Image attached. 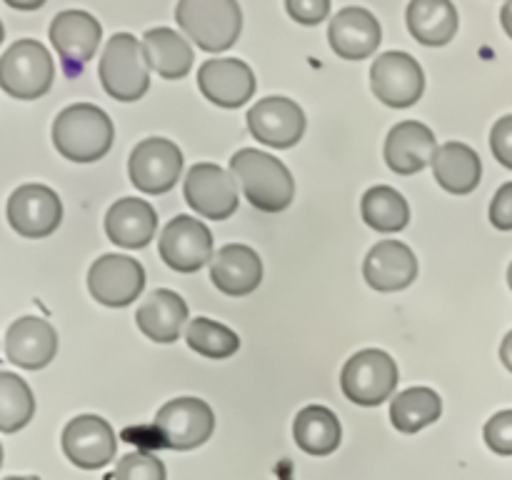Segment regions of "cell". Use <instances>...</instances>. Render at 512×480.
Segmentation results:
<instances>
[{"label":"cell","instance_id":"32","mask_svg":"<svg viewBox=\"0 0 512 480\" xmlns=\"http://www.w3.org/2000/svg\"><path fill=\"white\" fill-rule=\"evenodd\" d=\"M185 340L195 353L205 355V358L223 360L230 358L240 350V338L228 328L210 318H195L190 320L188 330H185Z\"/></svg>","mask_w":512,"mask_h":480},{"label":"cell","instance_id":"9","mask_svg":"<svg viewBox=\"0 0 512 480\" xmlns=\"http://www.w3.org/2000/svg\"><path fill=\"white\" fill-rule=\"evenodd\" d=\"M130 180L148 195L168 193L183 173V153L168 138L140 140L128 160Z\"/></svg>","mask_w":512,"mask_h":480},{"label":"cell","instance_id":"7","mask_svg":"<svg viewBox=\"0 0 512 480\" xmlns=\"http://www.w3.org/2000/svg\"><path fill=\"white\" fill-rule=\"evenodd\" d=\"M160 443L173 450H193L208 443L215 430V413L200 398L168 400L155 415Z\"/></svg>","mask_w":512,"mask_h":480},{"label":"cell","instance_id":"30","mask_svg":"<svg viewBox=\"0 0 512 480\" xmlns=\"http://www.w3.org/2000/svg\"><path fill=\"white\" fill-rule=\"evenodd\" d=\"M363 220L380 233H398L408 225L410 205L403 195L390 185H375L363 195Z\"/></svg>","mask_w":512,"mask_h":480},{"label":"cell","instance_id":"22","mask_svg":"<svg viewBox=\"0 0 512 480\" xmlns=\"http://www.w3.org/2000/svg\"><path fill=\"white\" fill-rule=\"evenodd\" d=\"M210 280L225 295H233V298L248 295L263 280V260L248 245H223L210 263Z\"/></svg>","mask_w":512,"mask_h":480},{"label":"cell","instance_id":"12","mask_svg":"<svg viewBox=\"0 0 512 480\" xmlns=\"http://www.w3.org/2000/svg\"><path fill=\"white\" fill-rule=\"evenodd\" d=\"M185 203L208 220H228L238 210V188L230 173L215 163H198L183 185Z\"/></svg>","mask_w":512,"mask_h":480},{"label":"cell","instance_id":"36","mask_svg":"<svg viewBox=\"0 0 512 480\" xmlns=\"http://www.w3.org/2000/svg\"><path fill=\"white\" fill-rule=\"evenodd\" d=\"M490 148L493 155L512 170V115H505L498 123L493 125V133H490Z\"/></svg>","mask_w":512,"mask_h":480},{"label":"cell","instance_id":"33","mask_svg":"<svg viewBox=\"0 0 512 480\" xmlns=\"http://www.w3.org/2000/svg\"><path fill=\"white\" fill-rule=\"evenodd\" d=\"M115 480H165V465L153 453L135 450V453L123 455L118 460Z\"/></svg>","mask_w":512,"mask_h":480},{"label":"cell","instance_id":"41","mask_svg":"<svg viewBox=\"0 0 512 480\" xmlns=\"http://www.w3.org/2000/svg\"><path fill=\"white\" fill-rule=\"evenodd\" d=\"M3 480H40V478H35V475H23V478H15V475H10V478H3Z\"/></svg>","mask_w":512,"mask_h":480},{"label":"cell","instance_id":"2","mask_svg":"<svg viewBox=\"0 0 512 480\" xmlns=\"http://www.w3.org/2000/svg\"><path fill=\"white\" fill-rule=\"evenodd\" d=\"M115 138L113 120L90 103H75L60 110L53 123V143L73 163H95L110 150Z\"/></svg>","mask_w":512,"mask_h":480},{"label":"cell","instance_id":"10","mask_svg":"<svg viewBox=\"0 0 512 480\" xmlns=\"http://www.w3.org/2000/svg\"><path fill=\"white\" fill-rule=\"evenodd\" d=\"M160 258L178 273H195L205 263H213V235L208 225L190 215H178L163 228L158 240Z\"/></svg>","mask_w":512,"mask_h":480},{"label":"cell","instance_id":"4","mask_svg":"<svg viewBox=\"0 0 512 480\" xmlns=\"http://www.w3.org/2000/svg\"><path fill=\"white\" fill-rule=\"evenodd\" d=\"M100 83L120 103L140 100L150 88V63L140 40L130 33H115L100 58Z\"/></svg>","mask_w":512,"mask_h":480},{"label":"cell","instance_id":"23","mask_svg":"<svg viewBox=\"0 0 512 480\" xmlns=\"http://www.w3.org/2000/svg\"><path fill=\"white\" fill-rule=\"evenodd\" d=\"M155 230H158V215L148 200L123 198L110 205L105 213V233L110 243L120 248H145L153 240Z\"/></svg>","mask_w":512,"mask_h":480},{"label":"cell","instance_id":"39","mask_svg":"<svg viewBox=\"0 0 512 480\" xmlns=\"http://www.w3.org/2000/svg\"><path fill=\"white\" fill-rule=\"evenodd\" d=\"M500 20H503L505 33L512 38V0H508V3L503 5V10H500Z\"/></svg>","mask_w":512,"mask_h":480},{"label":"cell","instance_id":"20","mask_svg":"<svg viewBox=\"0 0 512 480\" xmlns=\"http://www.w3.org/2000/svg\"><path fill=\"white\" fill-rule=\"evenodd\" d=\"M328 40L343 60H365L378 50L383 30L370 10L348 5L330 20Z\"/></svg>","mask_w":512,"mask_h":480},{"label":"cell","instance_id":"27","mask_svg":"<svg viewBox=\"0 0 512 480\" xmlns=\"http://www.w3.org/2000/svg\"><path fill=\"white\" fill-rule=\"evenodd\" d=\"M293 438L308 455H330L340 448L343 428L338 415L325 405H308L295 415Z\"/></svg>","mask_w":512,"mask_h":480},{"label":"cell","instance_id":"5","mask_svg":"<svg viewBox=\"0 0 512 480\" xmlns=\"http://www.w3.org/2000/svg\"><path fill=\"white\" fill-rule=\"evenodd\" d=\"M55 65L40 40H15L0 58V88L18 100H35L53 85Z\"/></svg>","mask_w":512,"mask_h":480},{"label":"cell","instance_id":"19","mask_svg":"<svg viewBox=\"0 0 512 480\" xmlns=\"http://www.w3.org/2000/svg\"><path fill=\"white\" fill-rule=\"evenodd\" d=\"M438 155L433 130L420 120H403L385 138V163L400 175H415Z\"/></svg>","mask_w":512,"mask_h":480},{"label":"cell","instance_id":"18","mask_svg":"<svg viewBox=\"0 0 512 480\" xmlns=\"http://www.w3.org/2000/svg\"><path fill=\"white\" fill-rule=\"evenodd\" d=\"M58 353V333L53 325L35 315H23L5 333V355L25 370H40Z\"/></svg>","mask_w":512,"mask_h":480},{"label":"cell","instance_id":"11","mask_svg":"<svg viewBox=\"0 0 512 480\" xmlns=\"http://www.w3.org/2000/svg\"><path fill=\"white\" fill-rule=\"evenodd\" d=\"M88 288L98 303L108 308H125L143 293L145 270L135 258L108 253L90 265Z\"/></svg>","mask_w":512,"mask_h":480},{"label":"cell","instance_id":"6","mask_svg":"<svg viewBox=\"0 0 512 480\" xmlns=\"http://www.w3.org/2000/svg\"><path fill=\"white\" fill-rule=\"evenodd\" d=\"M345 398L363 408L385 403L398 388V363L385 350L368 348L355 353L340 373Z\"/></svg>","mask_w":512,"mask_h":480},{"label":"cell","instance_id":"38","mask_svg":"<svg viewBox=\"0 0 512 480\" xmlns=\"http://www.w3.org/2000/svg\"><path fill=\"white\" fill-rule=\"evenodd\" d=\"M500 360H503L505 368H508L512 373V330L508 335H505L503 345H500Z\"/></svg>","mask_w":512,"mask_h":480},{"label":"cell","instance_id":"28","mask_svg":"<svg viewBox=\"0 0 512 480\" xmlns=\"http://www.w3.org/2000/svg\"><path fill=\"white\" fill-rule=\"evenodd\" d=\"M143 50L150 68L165 80H180L193 65V48L170 28H153L143 35Z\"/></svg>","mask_w":512,"mask_h":480},{"label":"cell","instance_id":"3","mask_svg":"<svg viewBox=\"0 0 512 480\" xmlns=\"http://www.w3.org/2000/svg\"><path fill=\"white\" fill-rule=\"evenodd\" d=\"M175 20L208 53L233 48L243 30V10L235 0H180Z\"/></svg>","mask_w":512,"mask_h":480},{"label":"cell","instance_id":"8","mask_svg":"<svg viewBox=\"0 0 512 480\" xmlns=\"http://www.w3.org/2000/svg\"><path fill=\"white\" fill-rule=\"evenodd\" d=\"M370 85L388 108H410L425 93V73L410 53L388 50L370 68Z\"/></svg>","mask_w":512,"mask_h":480},{"label":"cell","instance_id":"42","mask_svg":"<svg viewBox=\"0 0 512 480\" xmlns=\"http://www.w3.org/2000/svg\"><path fill=\"white\" fill-rule=\"evenodd\" d=\"M508 283H510V290H512V263H510V268H508Z\"/></svg>","mask_w":512,"mask_h":480},{"label":"cell","instance_id":"21","mask_svg":"<svg viewBox=\"0 0 512 480\" xmlns=\"http://www.w3.org/2000/svg\"><path fill=\"white\" fill-rule=\"evenodd\" d=\"M363 275L370 288L380 293L405 290L418 278V258L400 240H380L365 258Z\"/></svg>","mask_w":512,"mask_h":480},{"label":"cell","instance_id":"13","mask_svg":"<svg viewBox=\"0 0 512 480\" xmlns=\"http://www.w3.org/2000/svg\"><path fill=\"white\" fill-rule=\"evenodd\" d=\"M100 38H103V28L85 10H63L50 23V40H53L55 50L63 60L65 73L70 78L83 73L85 63L98 50Z\"/></svg>","mask_w":512,"mask_h":480},{"label":"cell","instance_id":"35","mask_svg":"<svg viewBox=\"0 0 512 480\" xmlns=\"http://www.w3.org/2000/svg\"><path fill=\"white\" fill-rule=\"evenodd\" d=\"M285 10L290 18L298 20L303 25H318L320 20L328 18L330 13V0H288Z\"/></svg>","mask_w":512,"mask_h":480},{"label":"cell","instance_id":"16","mask_svg":"<svg viewBox=\"0 0 512 480\" xmlns=\"http://www.w3.org/2000/svg\"><path fill=\"white\" fill-rule=\"evenodd\" d=\"M118 440L108 420L100 415H78L63 430V453L83 470L105 468L115 458Z\"/></svg>","mask_w":512,"mask_h":480},{"label":"cell","instance_id":"1","mask_svg":"<svg viewBox=\"0 0 512 480\" xmlns=\"http://www.w3.org/2000/svg\"><path fill=\"white\" fill-rule=\"evenodd\" d=\"M230 173L243 188L250 205L263 213H280L295 198V180L275 155L243 148L230 160Z\"/></svg>","mask_w":512,"mask_h":480},{"label":"cell","instance_id":"25","mask_svg":"<svg viewBox=\"0 0 512 480\" xmlns=\"http://www.w3.org/2000/svg\"><path fill=\"white\" fill-rule=\"evenodd\" d=\"M433 173L440 188L453 195L473 193L483 178L480 155L465 143H445L433 160Z\"/></svg>","mask_w":512,"mask_h":480},{"label":"cell","instance_id":"26","mask_svg":"<svg viewBox=\"0 0 512 480\" xmlns=\"http://www.w3.org/2000/svg\"><path fill=\"white\" fill-rule=\"evenodd\" d=\"M408 28L423 45H448L458 33V10L450 0H413L408 5Z\"/></svg>","mask_w":512,"mask_h":480},{"label":"cell","instance_id":"17","mask_svg":"<svg viewBox=\"0 0 512 480\" xmlns=\"http://www.w3.org/2000/svg\"><path fill=\"white\" fill-rule=\"evenodd\" d=\"M198 88L220 108H240L255 93V73L240 58L205 60L198 70Z\"/></svg>","mask_w":512,"mask_h":480},{"label":"cell","instance_id":"34","mask_svg":"<svg viewBox=\"0 0 512 480\" xmlns=\"http://www.w3.org/2000/svg\"><path fill=\"white\" fill-rule=\"evenodd\" d=\"M485 443L493 453L512 455V410H500L485 423Z\"/></svg>","mask_w":512,"mask_h":480},{"label":"cell","instance_id":"40","mask_svg":"<svg viewBox=\"0 0 512 480\" xmlns=\"http://www.w3.org/2000/svg\"><path fill=\"white\" fill-rule=\"evenodd\" d=\"M10 8H23V10H33V8H43L45 0H35V3H20V0H5Z\"/></svg>","mask_w":512,"mask_h":480},{"label":"cell","instance_id":"24","mask_svg":"<svg viewBox=\"0 0 512 480\" xmlns=\"http://www.w3.org/2000/svg\"><path fill=\"white\" fill-rule=\"evenodd\" d=\"M185 320H188V305L175 290L168 288L153 290L135 313L140 333L148 335L155 343H175Z\"/></svg>","mask_w":512,"mask_h":480},{"label":"cell","instance_id":"14","mask_svg":"<svg viewBox=\"0 0 512 480\" xmlns=\"http://www.w3.org/2000/svg\"><path fill=\"white\" fill-rule=\"evenodd\" d=\"M8 220L23 238H45L63 220V203L48 185H20L8 200Z\"/></svg>","mask_w":512,"mask_h":480},{"label":"cell","instance_id":"29","mask_svg":"<svg viewBox=\"0 0 512 480\" xmlns=\"http://www.w3.org/2000/svg\"><path fill=\"white\" fill-rule=\"evenodd\" d=\"M443 415V400L430 388H408L395 395L390 405V420L400 433H418Z\"/></svg>","mask_w":512,"mask_h":480},{"label":"cell","instance_id":"15","mask_svg":"<svg viewBox=\"0 0 512 480\" xmlns=\"http://www.w3.org/2000/svg\"><path fill=\"white\" fill-rule=\"evenodd\" d=\"M248 128L270 148H293L305 135V113L295 100L270 95L248 110Z\"/></svg>","mask_w":512,"mask_h":480},{"label":"cell","instance_id":"37","mask_svg":"<svg viewBox=\"0 0 512 480\" xmlns=\"http://www.w3.org/2000/svg\"><path fill=\"white\" fill-rule=\"evenodd\" d=\"M490 223L498 230H512V183H505L490 203Z\"/></svg>","mask_w":512,"mask_h":480},{"label":"cell","instance_id":"31","mask_svg":"<svg viewBox=\"0 0 512 480\" xmlns=\"http://www.w3.org/2000/svg\"><path fill=\"white\" fill-rule=\"evenodd\" d=\"M35 413V398L28 383L15 373H0V430L15 433L25 428Z\"/></svg>","mask_w":512,"mask_h":480}]
</instances>
